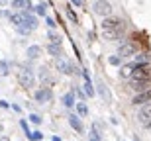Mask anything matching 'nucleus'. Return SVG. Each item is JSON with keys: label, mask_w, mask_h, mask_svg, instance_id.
Here are the masks:
<instances>
[{"label": "nucleus", "mask_w": 151, "mask_h": 141, "mask_svg": "<svg viewBox=\"0 0 151 141\" xmlns=\"http://www.w3.org/2000/svg\"><path fill=\"white\" fill-rule=\"evenodd\" d=\"M47 53L53 55L55 59H57V57H63V47L61 45H55V43H49V45H47Z\"/></svg>", "instance_id": "obj_16"}, {"label": "nucleus", "mask_w": 151, "mask_h": 141, "mask_svg": "<svg viewBox=\"0 0 151 141\" xmlns=\"http://www.w3.org/2000/svg\"><path fill=\"white\" fill-rule=\"evenodd\" d=\"M28 139L29 141H41L43 139V133H41V131H32V133L28 135Z\"/></svg>", "instance_id": "obj_23"}, {"label": "nucleus", "mask_w": 151, "mask_h": 141, "mask_svg": "<svg viewBox=\"0 0 151 141\" xmlns=\"http://www.w3.org/2000/svg\"><path fill=\"white\" fill-rule=\"evenodd\" d=\"M135 53H137V45H135L134 41H122V43L118 45L116 55L120 57V59H124V57H134Z\"/></svg>", "instance_id": "obj_3"}, {"label": "nucleus", "mask_w": 151, "mask_h": 141, "mask_svg": "<svg viewBox=\"0 0 151 141\" xmlns=\"http://www.w3.org/2000/svg\"><path fill=\"white\" fill-rule=\"evenodd\" d=\"M47 39H49V43H55V45H61V35L57 34L55 29H49V34H47Z\"/></svg>", "instance_id": "obj_17"}, {"label": "nucleus", "mask_w": 151, "mask_h": 141, "mask_svg": "<svg viewBox=\"0 0 151 141\" xmlns=\"http://www.w3.org/2000/svg\"><path fill=\"white\" fill-rule=\"evenodd\" d=\"M63 104H65V108H73L75 106V92H67L63 96Z\"/></svg>", "instance_id": "obj_18"}, {"label": "nucleus", "mask_w": 151, "mask_h": 141, "mask_svg": "<svg viewBox=\"0 0 151 141\" xmlns=\"http://www.w3.org/2000/svg\"><path fill=\"white\" fill-rule=\"evenodd\" d=\"M6 2H8V0H0V6H4Z\"/></svg>", "instance_id": "obj_35"}, {"label": "nucleus", "mask_w": 151, "mask_h": 141, "mask_svg": "<svg viewBox=\"0 0 151 141\" xmlns=\"http://www.w3.org/2000/svg\"><path fill=\"white\" fill-rule=\"evenodd\" d=\"M151 59V53L149 51H143V53H135V67H139V65H147V61Z\"/></svg>", "instance_id": "obj_14"}, {"label": "nucleus", "mask_w": 151, "mask_h": 141, "mask_svg": "<svg viewBox=\"0 0 151 141\" xmlns=\"http://www.w3.org/2000/svg\"><path fill=\"white\" fill-rule=\"evenodd\" d=\"M10 4H12V8H14V10L24 12V0H12Z\"/></svg>", "instance_id": "obj_25"}, {"label": "nucleus", "mask_w": 151, "mask_h": 141, "mask_svg": "<svg viewBox=\"0 0 151 141\" xmlns=\"http://www.w3.org/2000/svg\"><path fill=\"white\" fill-rule=\"evenodd\" d=\"M149 86H151V82H143V80H129V88H132L135 94L149 90Z\"/></svg>", "instance_id": "obj_11"}, {"label": "nucleus", "mask_w": 151, "mask_h": 141, "mask_svg": "<svg viewBox=\"0 0 151 141\" xmlns=\"http://www.w3.org/2000/svg\"><path fill=\"white\" fill-rule=\"evenodd\" d=\"M45 22H47V26H49L51 29H55V28H57V24H55V20H53V18H47Z\"/></svg>", "instance_id": "obj_29"}, {"label": "nucleus", "mask_w": 151, "mask_h": 141, "mask_svg": "<svg viewBox=\"0 0 151 141\" xmlns=\"http://www.w3.org/2000/svg\"><path fill=\"white\" fill-rule=\"evenodd\" d=\"M134 71H135V63L134 61L132 63H124L122 67H120V77H122V79H132Z\"/></svg>", "instance_id": "obj_12"}, {"label": "nucleus", "mask_w": 151, "mask_h": 141, "mask_svg": "<svg viewBox=\"0 0 151 141\" xmlns=\"http://www.w3.org/2000/svg\"><path fill=\"white\" fill-rule=\"evenodd\" d=\"M69 125H71L75 131H78V133H83V131H84L83 122H81V120H78V116H75V114H71V116H69Z\"/></svg>", "instance_id": "obj_13"}, {"label": "nucleus", "mask_w": 151, "mask_h": 141, "mask_svg": "<svg viewBox=\"0 0 151 141\" xmlns=\"http://www.w3.org/2000/svg\"><path fill=\"white\" fill-rule=\"evenodd\" d=\"M34 12L37 14V16H45V12H47V6H45L43 2H39V4L34 6Z\"/></svg>", "instance_id": "obj_21"}, {"label": "nucleus", "mask_w": 151, "mask_h": 141, "mask_svg": "<svg viewBox=\"0 0 151 141\" xmlns=\"http://www.w3.org/2000/svg\"><path fill=\"white\" fill-rule=\"evenodd\" d=\"M26 55H28V59H37V57H41V47L39 45H29L28 51H26Z\"/></svg>", "instance_id": "obj_15"}, {"label": "nucleus", "mask_w": 151, "mask_h": 141, "mask_svg": "<svg viewBox=\"0 0 151 141\" xmlns=\"http://www.w3.org/2000/svg\"><path fill=\"white\" fill-rule=\"evenodd\" d=\"M137 120H139V124L147 130H151V102L145 104V106H141V110L137 112Z\"/></svg>", "instance_id": "obj_7"}, {"label": "nucleus", "mask_w": 151, "mask_h": 141, "mask_svg": "<svg viewBox=\"0 0 151 141\" xmlns=\"http://www.w3.org/2000/svg\"><path fill=\"white\" fill-rule=\"evenodd\" d=\"M0 133H2V125H0Z\"/></svg>", "instance_id": "obj_36"}, {"label": "nucleus", "mask_w": 151, "mask_h": 141, "mask_svg": "<svg viewBox=\"0 0 151 141\" xmlns=\"http://www.w3.org/2000/svg\"><path fill=\"white\" fill-rule=\"evenodd\" d=\"M88 141H100V139H98V137H92V135H90V139Z\"/></svg>", "instance_id": "obj_33"}, {"label": "nucleus", "mask_w": 151, "mask_h": 141, "mask_svg": "<svg viewBox=\"0 0 151 141\" xmlns=\"http://www.w3.org/2000/svg\"><path fill=\"white\" fill-rule=\"evenodd\" d=\"M20 125H22V130L26 131V135H29V133H32V131H29V125H28V122H26V120H20Z\"/></svg>", "instance_id": "obj_28"}, {"label": "nucleus", "mask_w": 151, "mask_h": 141, "mask_svg": "<svg viewBox=\"0 0 151 141\" xmlns=\"http://www.w3.org/2000/svg\"><path fill=\"white\" fill-rule=\"evenodd\" d=\"M77 112H78V116H86V114H88V108H86L84 102H78L77 104Z\"/></svg>", "instance_id": "obj_22"}, {"label": "nucleus", "mask_w": 151, "mask_h": 141, "mask_svg": "<svg viewBox=\"0 0 151 141\" xmlns=\"http://www.w3.org/2000/svg\"><path fill=\"white\" fill-rule=\"evenodd\" d=\"M0 141H10V139H8L6 135H0Z\"/></svg>", "instance_id": "obj_32"}, {"label": "nucleus", "mask_w": 151, "mask_h": 141, "mask_svg": "<svg viewBox=\"0 0 151 141\" xmlns=\"http://www.w3.org/2000/svg\"><path fill=\"white\" fill-rule=\"evenodd\" d=\"M53 141H61V137H59V135H55V137H53Z\"/></svg>", "instance_id": "obj_34"}, {"label": "nucleus", "mask_w": 151, "mask_h": 141, "mask_svg": "<svg viewBox=\"0 0 151 141\" xmlns=\"http://www.w3.org/2000/svg\"><path fill=\"white\" fill-rule=\"evenodd\" d=\"M22 18H24V26L29 29V31H34L37 28V18L32 14V12H22Z\"/></svg>", "instance_id": "obj_10"}, {"label": "nucleus", "mask_w": 151, "mask_h": 141, "mask_svg": "<svg viewBox=\"0 0 151 141\" xmlns=\"http://www.w3.org/2000/svg\"><path fill=\"white\" fill-rule=\"evenodd\" d=\"M92 12H94L96 16L108 18V16H112V6L106 0H96L94 4H92Z\"/></svg>", "instance_id": "obj_5"}, {"label": "nucleus", "mask_w": 151, "mask_h": 141, "mask_svg": "<svg viewBox=\"0 0 151 141\" xmlns=\"http://www.w3.org/2000/svg\"><path fill=\"white\" fill-rule=\"evenodd\" d=\"M71 4L73 6H83V0H71Z\"/></svg>", "instance_id": "obj_30"}, {"label": "nucleus", "mask_w": 151, "mask_h": 141, "mask_svg": "<svg viewBox=\"0 0 151 141\" xmlns=\"http://www.w3.org/2000/svg\"><path fill=\"white\" fill-rule=\"evenodd\" d=\"M84 94H86V96H94V94H96L92 80H84Z\"/></svg>", "instance_id": "obj_19"}, {"label": "nucleus", "mask_w": 151, "mask_h": 141, "mask_svg": "<svg viewBox=\"0 0 151 141\" xmlns=\"http://www.w3.org/2000/svg\"><path fill=\"white\" fill-rule=\"evenodd\" d=\"M151 102V88L145 92H139V94H135L134 98H132V104H134L135 108L137 106H145V104H149Z\"/></svg>", "instance_id": "obj_8"}, {"label": "nucleus", "mask_w": 151, "mask_h": 141, "mask_svg": "<svg viewBox=\"0 0 151 141\" xmlns=\"http://www.w3.org/2000/svg\"><path fill=\"white\" fill-rule=\"evenodd\" d=\"M67 16H69V20H71V22H75V24H77V14L73 12V8H71V6L67 8Z\"/></svg>", "instance_id": "obj_27"}, {"label": "nucleus", "mask_w": 151, "mask_h": 141, "mask_svg": "<svg viewBox=\"0 0 151 141\" xmlns=\"http://www.w3.org/2000/svg\"><path fill=\"white\" fill-rule=\"evenodd\" d=\"M18 82L22 88H32L35 84V77L34 73L29 71V69H20V73H18Z\"/></svg>", "instance_id": "obj_2"}, {"label": "nucleus", "mask_w": 151, "mask_h": 141, "mask_svg": "<svg viewBox=\"0 0 151 141\" xmlns=\"http://www.w3.org/2000/svg\"><path fill=\"white\" fill-rule=\"evenodd\" d=\"M100 28H102V31H126V24L116 16H108V18H104Z\"/></svg>", "instance_id": "obj_1"}, {"label": "nucleus", "mask_w": 151, "mask_h": 141, "mask_svg": "<svg viewBox=\"0 0 151 141\" xmlns=\"http://www.w3.org/2000/svg\"><path fill=\"white\" fill-rule=\"evenodd\" d=\"M8 106H10V104H8L6 100H0V108H8Z\"/></svg>", "instance_id": "obj_31"}, {"label": "nucleus", "mask_w": 151, "mask_h": 141, "mask_svg": "<svg viewBox=\"0 0 151 141\" xmlns=\"http://www.w3.org/2000/svg\"><path fill=\"white\" fill-rule=\"evenodd\" d=\"M34 98H35L37 104H49V102L53 100V90H51L49 86H41V88L35 90Z\"/></svg>", "instance_id": "obj_6"}, {"label": "nucleus", "mask_w": 151, "mask_h": 141, "mask_svg": "<svg viewBox=\"0 0 151 141\" xmlns=\"http://www.w3.org/2000/svg\"><path fill=\"white\" fill-rule=\"evenodd\" d=\"M29 122H32V124H35V125H39L41 122H43V120L39 118L37 114H29Z\"/></svg>", "instance_id": "obj_26"}, {"label": "nucleus", "mask_w": 151, "mask_h": 141, "mask_svg": "<svg viewBox=\"0 0 151 141\" xmlns=\"http://www.w3.org/2000/svg\"><path fill=\"white\" fill-rule=\"evenodd\" d=\"M132 80H143V82H151V65H139L135 67Z\"/></svg>", "instance_id": "obj_4"}, {"label": "nucleus", "mask_w": 151, "mask_h": 141, "mask_svg": "<svg viewBox=\"0 0 151 141\" xmlns=\"http://www.w3.org/2000/svg\"><path fill=\"white\" fill-rule=\"evenodd\" d=\"M55 67H57V71H59V73H63V74H73L75 73L73 65H71V63H67L63 57H57V59H55Z\"/></svg>", "instance_id": "obj_9"}, {"label": "nucleus", "mask_w": 151, "mask_h": 141, "mask_svg": "<svg viewBox=\"0 0 151 141\" xmlns=\"http://www.w3.org/2000/svg\"><path fill=\"white\" fill-rule=\"evenodd\" d=\"M108 63H110V65H114V67H122V59H120L118 55L108 57Z\"/></svg>", "instance_id": "obj_24"}, {"label": "nucleus", "mask_w": 151, "mask_h": 141, "mask_svg": "<svg viewBox=\"0 0 151 141\" xmlns=\"http://www.w3.org/2000/svg\"><path fill=\"white\" fill-rule=\"evenodd\" d=\"M98 92H100V96H102V100H106V102H110V92H108V88L102 82H98Z\"/></svg>", "instance_id": "obj_20"}]
</instances>
